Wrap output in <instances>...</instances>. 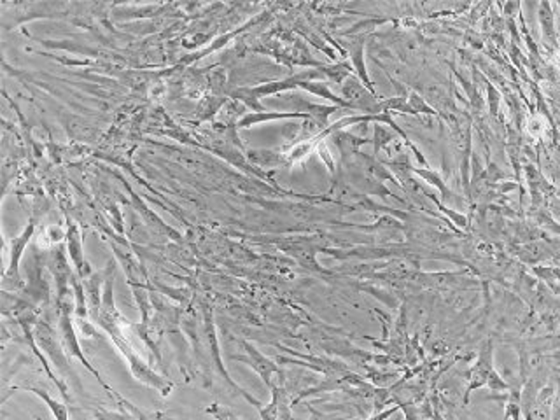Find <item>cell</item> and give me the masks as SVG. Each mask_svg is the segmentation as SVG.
Returning <instances> with one entry per match:
<instances>
[{"instance_id": "1", "label": "cell", "mask_w": 560, "mask_h": 420, "mask_svg": "<svg viewBox=\"0 0 560 420\" xmlns=\"http://www.w3.org/2000/svg\"><path fill=\"white\" fill-rule=\"evenodd\" d=\"M537 391L539 387L534 382H529L522 389V415L525 420H551V406L537 399Z\"/></svg>"}, {"instance_id": "2", "label": "cell", "mask_w": 560, "mask_h": 420, "mask_svg": "<svg viewBox=\"0 0 560 420\" xmlns=\"http://www.w3.org/2000/svg\"><path fill=\"white\" fill-rule=\"evenodd\" d=\"M492 372H494V347H492V342H487V345L480 352L478 361L471 368V375H469L471 380H469L466 396L471 394L476 389L487 385Z\"/></svg>"}, {"instance_id": "3", "label": "cell", "mask_w": 560, "mask_h": 420, "mask_svg": "<svg viewBox=\"0 0 560 420\" xmlns=\"http://www.w3.org/2000/svg\"><path fill=\"white\" fill-rule=\"evenodd\" d=\"M245 352H247L249 357H244V355H237L235 359H240V361L249 362V365H251L252 368H254L256 372L261 375V378H263L264 384H266L268 387H274V385H271V373H279L277 366H275L270 359H266L264 355H261L259 352H257L252 345H249V343H245Z\"/></svg>"}, {"instance_id": "4", "label": "cell", "mask_w": 560, "mask_h": 420, "mask_svg": "<svg viewBox=\"0 0 560 420\" xmlns=\"http://www.w3.org/2000/svg\"><path fill=\"white\" fill-rule=\"evenodd\" d=\"M522 415V391L520 387H512L510 385V394L508 401H506V415L505 419L510 420H520Z\"/></svg>"}, {"instance_id": "5", "label": "cell", "mask_w": 560, "mask_h": 420, "mask_svg": "<svg viewBox=\"0 0 560 420\" xmlns=\"http://www.w3.org/2000/svg\"><path fill=\"white\" fill-rule=\"evenodd\" d=\"M30 391L33 392V394H37L41 397V399L44 401V403L48 404V408L51 410V414L55 415L56 420H70V415H69V408L65 406V404L58 403V401H55L53 397L48 396V392L44 391H39V389H30Z\"/></svg>"}, {"instance_id": "6", "label": "cell", "mask_w": 560, "mask_h": 420, "mask_svg": "<svg viewBox=\"0 0 560 420\" xmlns=\"http://www.w3.org/2000/svg\"><path fill=\"white\" fill-rule=\"evenodd\" d=\"M32 232H33V226H30V228L26 230V232L21 235L20 238H16V240L13 242V259H11V268H9V274L7 275L14 274L18 277V261H20L21 254H23V249H25V245L28 244L30 237H32Z\"/></svg>"}, {"instance_id": "7", "label": "cell", "mask_w": 560, "mask_h": 420, "mask_svg": "<svg viewBox=\"0 0 560 420\" xmlns=\"http://www.w3.org/2000/svg\"><path fill=\"white\" fill-rule=\"evenodd\" d=\"M62 331H63V336H65V342L69 343V347H72V352H74L75 355H79V357H81L82 361H85V365L88 366V368H90V372H93L95 375H97L98 378H100V375H98L97 372H95V370L92 368V366L88 365V361H86V359H85V355H82L81 352H79V349H77V343H75V338H74V331H72V326H70V323H69V317H67V316H63V319H62ZM100 382H102V380H100ZM102 384H104V382H102ZM104 387L107 389V391H109V394H112V391H111V389L107 387V385L104 384Z\"/></svg>"}, {"instance_id": "8", "label": "cell", "mask_w": 560, "mask_h": 420, "mask_svg": "<svg viewBox=\"0 0 560 420\" xmlns=\"http://www.w3.org/2000/svg\"><path fill=\"white\" fill-rule=\"evenodd\" d=\"M274 397H271L270 404H266V406H261L259 408V415H261V420H277L279 417V406H280V391L282 389L280 387H275L274 385Z\"/></svg>"}, {"instance_id": "9", "label": "cell", "mask_w": 560, "mask_h": 420, "mask_svg": "<svg viewBox=\"0 0 560 420\" xmlns=\"http://www.w3.org/2000/svg\"><path fill=\"white\" fill-rule=\"evenodd\" d=\"M69 249H70V256L74 259V263L77 264V268L81 270L82 268V259H81V242H79L77 233L72 232L69 235Z\"/></svg>"}, {"instance_id": "10", "label": "cell", "mask_w": 560, "mask_h": 420, "mask_svg": "<svg viewBox=\"0 0 560 420\" xmlns=\"http://www.w3.org/2000/svg\"><path fill=\"white\" fill-rule=\"evenodd\" d=\"M539 20L543 23L544 37H554V20H551V11L548 4H543V11L539 13Z\"/></svg>"}, {"instance_id": "11", "label": "cell", "mask_w": 560, "mask_h": 420, "mask_svg": "<svg viewBox=\"0 0 560 420\" xmlns=\"http://www.w3.org/2000/svg\"><path fill=\"white\" fill-rule=\"evenodd\" d=\"M207 414L217 420H240L232 410H228L226 406H221V404H212L210 408H207Z\"/></svg>"}, {"instance_id": "12", "label": "cell", "mask_w": 560, "mask_h": 420, "mask_svg": "<svg viewBox=\"0 0 560 420\" xmlns=\"http://www.w3.org/2000/svg\"><path fill=\"white\" fill-rule=\"evenodd\" d=\"M487 387L494 392H501V391H510V384L508 382L502 380V377L497 372H492L489 377V382H487Z\"/></svg>"}, {"instance_id": "13", "label": "cell", "mask_w": 560, "mask_h": 420, "mask_svg": "<svg viewBox=\"0 0 560 420\" xmlns=\"http://www.w3.org/2000/svg\"><path fill=\"white\" fill-rule=\"evenodd\" d=\"M277 420H293V414H291L289 403H287L286 391H280V406H279V417Z\"/></svg>"}, {"instance_id": "14", "label": "cell", "mask_w": 560, "mask_h": 420, "mask_svg": "<svg viewBox=\"0 0 560 420\" xmlns=\"http://www.w3.org/2000/svg\"><path fill=\"white\" fill-rule=\"evenodd\" d=\"M95 417L98 420H137L126 414H111V411H95Z\"/></svg>"}, {"instance_id": "15", "label": "cell", "mask_w": 560, "mask_h": 420, "mask_svg": "<svg viewBox=\"0 0 560 420\" xmlns=\"http://www.w3.org/2000/svg\"><path fill=\"white\" fill-rule=\"evenodd\" d=\"M394 411H397V406L391 408V410H387V411H380V414L373 415V417H370L368 420H385V419H389V417H391V415L394 414Z\"/></svg>"}, {"instance_id": "16", "label": "cell", "mask_w": 560, "mask_h": 420, "mask_svg": "<svg viewBox=\"0 0 560 420\" xmlns=\"http://www.w3.org/2000/svg\"><path fill=\"white\" fill-rule=\"evenodd\" d=\"M555 212H557L559 217H560V203H555Z\"/></svg>"}]
</instances>
